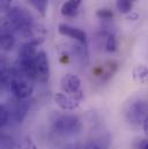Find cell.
<instances>
[{"instance_id":"obj_15","label":"cell","mask_w":148,"mask_h":149,"mask_svg":"<svg viewBox=\"0 0 148 149\" xmlns=\"http://www.w3.org/2000/svg\"><path fill=\"white\" fill-rule=\"evenodd\" d=\"M96 15H97V17H100L102 20H110L113 17V13L110 9H98Z\"/></svg>"},{"instance_id":"obj_4","label":"cell","mask_w":148,"mask_h":149,"mask_svg":"<svg viewBox=\"0 0 148 149\" xmlns=\"http://www.w3.org/2000/svg\"><path fill=\"white\" fill-rule=\"evenodd\" d=\"M9 103L10 104H8L6 107L9 111L10 119L16 124L22 123L29 112L30 103L27 100H19V98H14Z\"/></svg>"},{"instance_id":"obj_2","label":"cell","mask_w":148,"mask_h":149,"mask_svg":"<svg viewBox=\"0 0 148 149\" xmlns=\"http://www.w3.org/2000/svg\"><path fill=\"white\" fill-rule=\"evenodd\" d=\"M148 116V102L139 100L132 102L126 110V119L133 126L144 125V121Z\"/></svg>"},{"instance_id":"obj_6","label":"cell","mask_w":148,"mask_h":149,"mask_svg":"<svg viewBox=\"0 0 148 149\" xmlns=\"http://www.w3.org/2000/svg\"><path fill=\"white\" fill-rule=\"evenodd\" d=\"M53 100H54L56 104L61 110H64V111H72V110H75L80 105V103L83 100V97L71 96V95H67V94L60 91V93L54 94Z\"/></svg>"},{"instance_id":"obj_8","label":"cell","mask_w":148,"mask_h":149,"mask_svg":"<svg viewBox=\"0 0 148 149\" xmlns=\"http://www.w3.org/2000/svg\"><path fill=\"white\" fill-rule=\"evenodd\" d=\"M82 0H66L61 6V14L67 17H74L77 14Z\"/></svg>"},{"instance_id":"obj_13","label":"cell","mask_w":148,"mask_h":149,"mask_svg":"<svg viewBox=\"0 0 148 149\" xmlns=\"http://www.w3.org/2000/svg\"><path fill=\"white\" fill-rule=\"evenodd\" d=\"M29 2L40 15H43V16L45 15L47 5H49V0H29Z\"/></svg>"},{"instance_id":"obj_21","label":"cell","mask_w":148,"mask_h":149,"mask_svg":"<svg viewBox=\"0 0 148 149\" xmlns=\"http://www.w3.org/2000/svg\"><path fill=\"white\" fill-rule=\"evenodd\" d=\"M131 1H135V0H131Z\"/></svg>"},{"instance_id":"obj_16","label":"cell","mask_w":148,"mask_h":149,"mask_svg":"<svg viewBox=\"0 0 148 149\" xmlns=\"http://www.w3.org/2000/svg\"><path fill=\"white\" fill-rule=\"evenodd\" d=\"M20 149H37V146L35 145V142H34L30 138H26V139L21 142Z\"/></svg>"},{"instance_id":"obj_1","label":"cell","mask_w":148,"mask_h":149,"mask_svg":"<svg viewBox=\"0 0 148 149\" xmlns=\"http://www.w3.org/2000/svg\"><path fill=\"white\" fill-rule=\"evenodd\" d=\"M52 127L58 134L73 135L81 130V123L74 114H60L52 121Z\"/></svg>"},{"instance_id":"obj_14","label":"cell","mask_w":148,"mask_h":149,"mask_svg":"<svg viewBox=\"0 0 148 149\" xmlns=\"http://www.w3.org/2000/svg\"><path fill=\"white\" fill-rule=\"evenodd\" d=\"M10 120V114L6 107V104H2L0 108V125L1 127H5Z\"/></svg>"},{"instance_id":"obj_10","label":"cell","mask_w":148,"mask_h":149,"mask_svg":"<svg viewBox=\"0 0 148 149\" xmlns=\"http://www.w3.org/2000/svg\"><path fill=\"white\" fill-rule=\"evenodd\" d=\"M100 38L103 42L104 50L107 52L112 53V52H114L117 50V39H116L113 34L108 33V31H104V33H101L100 34Z\"/></svg>"},{"instance_id":"obj_5","label":"cell","mask_w":148,"mask_h":149,"mask_svg":"<svg viewBox=\"0 0 148 149\" xmlns=\"http://www.w3.org/2000/svg\"><path fill=\"white\" fill-rule=\"evenodd\" d=\"M60 89L63 93L67 95L83 97V94L81 90V80L75 74L64 75L60 80Z\"/></svg>"},{"instance_id":"obj_11","label":"cell","mask_w":148,"mask_h":149,"mask_svg":"<svg viewBox=\"0 0 148 149\" xmlns=\"http://www.w3.org/2000/svg\"><path fill=\"white\" fill-rule=\"evenodd\" d=\"M0 45L3 51H10L15 45L14 34L8 30H3L1 34V38H0Z\"/></svg>"},{"instance_id":"obj_20","label":"cell","mask_w":148,"mask_h":149,"mask_svg":"<svg viewBox=\"0 0 148 149\" xmlns=\"http://www.w3.org/2000/svg\"><path fill=\"white\" fill-rule=\"evenodd\" d=\"M140 149H148V139L147 140L141 141V143H140Z\"/></svg>"},{"instance_id":"obj_17","label":"cell","mask_w":148,"mask_h":149,"mask_svg":"<svg viewBox=\"0 0 148 149\" xmlns=\"http://www.w3.org/2000/svg\"><path fill=\"white\" fill-rule=\"evenodd\" d=\"M13 0H0V7L2 12H8L10 9V3Z\"/></svg>"},{"instance_id":"obj_19","label":"cell","mask_w":148,"mask_h":149,"mask_svg":"<svg viewBox=\"0 0 148 149\" xmlns=\"http://www.w3.org/2000/svg\"><path fill=\"white\" fill-rule=\"evenodd\" d=\"M142 128H144V132H145V134H146V135L148 136V116L146 117V119H145V121H144Z\"/></svg>"},{"instance_id":"obj_7","label":"cell","mask_w":148,"mask_h":149,"mask_svg":"<svg viewBox=\"0 0 148 149\" xmlns=\"http://www.w3.org/2000/svg\"><path fill=\"white\" fill-rule=\"evenodd\" d=\"M58 30L63 36L70 37L74 39V40H76L77 43L87 45V35H86V33L83 30H81L79 28H75V27H72V26H68V24H65V23L59 24Z\"/></svg>"},{"instance_id":"obj_12","label":"cell","mask_w":148,"mask_h":149,"mask_svg":"<svg viewBox=\"0 0 148 149\" xmlns=\"http://www.w3.org/2000/svg\"><path fill=\"white\" fill-rule=\"evenodd\" d=\"M116 7L120 13L128 14V13H132L133 5L131 0H116Z\"/></svg>"},{"instance_id":"obj_18","label":"cell","mask_w":148,"mask_h":149,"mask_svg":"<svg viewBox=\"0 0 148 149\" xmlns=\"http://www.w3.org/2000/svg\"><path fill=\"white\" fill-rule=\"evenodd\" d=\"M83 149H103V148H102V146L98 145L97 142H90V143H88Z\"/></svg>"},{"instance_id":"obj_9","label":"cell","mask_w":148,"mask_h":149,"mask_svg":"<svg viewBox=\"0 0 148 149\" xmlns=\"http://www.w3.org/2000/svg\"><path fill=\"white\" fill-rule=\"evenodd\" d=\"M132 77L140 84H148V67L145 65H138L132 71Z\"/></svg>"},{"instance_id":"obj_3","label":"cell","mask_w":148,"mask_h":149,"mask_svg":"<svg viewBox=\"0 0 148 149\" xmlns=\"http://www.w3.org/2000/svg\"><path fill=\"white\" fill-rule=\"evenodd\" d=\"M34 71H35V82L46 83L49 81L50 64H49L47 56L44 51H38L34 63Z\"/></svg>"}]
</instances>
